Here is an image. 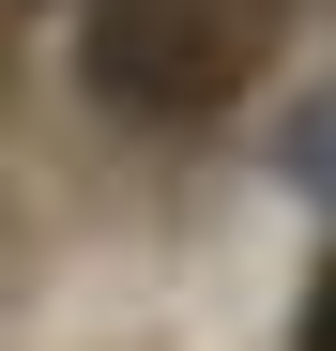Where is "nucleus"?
I'll return each instance as SVG.
<instances>
[{"instance_id":"f257e3e1","label":"nucleus","mask_w":336,"mask_h":351,"mask_svg":"<svg viewBox=\"0 0 336 351\" xmlns=\"http://www.w3.org/2000/svg\"><path fill=\"white\" fill-rule=\"evenodd\" d=\"M260 0H77V77L123 123H214L260 77Z\"/></svg>"},{"instance_id":"f03ea898","label":"nucleus","mask_w":336,"mask_h":351,"mask_svg":"<svg viewBox=\"0 0 336 351\" xmlns=\"http://www.w3.org/2000/svg\"><path fill=\"white\" fill-rule=\"evenodd\" d=\"M275 168H291L306 199H336V92H306V107H291V138H275Z\"/></svg>"},{"instance_id":"7ed1b4c3","label":"nucleus","mask_w":336,"mask_h":351,"mask_svg":"<svg viewBox=\"0 0 336 351\" xmlns=\"http://www.w3.org/2000/svg\"><path fill=\"white\" fill-rule=\"evenodd\" d=\"M291 351H336V260L306 275V321H291Z\"/></svg>"}]
</instances>
